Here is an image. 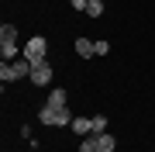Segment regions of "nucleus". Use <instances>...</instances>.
I'll list each match as a JSON object with an SVG mask.
<instances>
[{
  "label": "nucleus",
  "instance_id": "nucleus-1",
  "mask_svg": "<svg viewBox=\"0 0 155 152\" xmlns=\"http://www.w3.org/2000/svg\"><path fill=\"white\" fill-rule=\"evenodd\" d=\"M24 76H31V62L24 56L14 59V62H0V79H4V86L14 83V79H24Z\"/></svg>",
  "mask_w": 155,
  "mask_h": 152
},
{
  "label": "nucleus",
  "instance_id": "nucleus-15",
  "mask_svg": "<svg viewBox=\"0 0 155 152\" xmlns=\"http://www.w3.org/2000/svg\"><path fill=\"white\" fill-rule=\"evenodd\" d=\"M104 4H107V0H104Z\"/></svg>",
  "mask_w": 155,
  "mask_h": 152
},
{
  "label": "nucleus",
  "instance_id": "nucleus-12",
  "mask_svg": "<svg viewBox=\"0 0 155 152\" xmlns=\"http://www.w3.org/2000/svg\"><path fill=\"white\" fill-rule=\"evenodd\" d=\"M104 14V0H90L86 4V17H100Z\"/></svg>",
  "mask_w": 155,
  "mask_h": 152
},
{
  "label": "nucleus",
  "instance_id": "nucleus-9",
  "mask_svg": "<svg viewBox=\"0 0 155 152\" xmlns=\"http://www.w3.org/2000/svg\"><path fill=\"white\" fill-rule=\"evenodd\" d=\"M100 138V152H114L117 149V138L110 135V131H104V135H97Z\"/></svg>",
  "mask_w": 155,
  "mask_h": 152
},
{
  "label": "nucleus",
  "instance_id": "nucleus-5",
  "mask_svg": "<svg viewBox=\"0 0 155 152\" xmlns=\"http://www.w3.org/2000/svg\"><path fill=\"white\" fill-rule=\"evenodd\" d=\"M72 49H76V56H79V59L97 56V49H93V42H90V38H76V45H72Z\"/></svg>",
  "mask_w": 155,
  "mask_h": 152
},
{
  "label": "nucleus",
  "instance_id": "nucleus-7",
  "mask_svg": "<svg viewBox=\"0 0 155 152\" xmlns=\"http://www.w3.org/2000/svg\"><path fill=\"white\" fill-rule=\"evenodd\" d=\"M55 111H59V107L41 104V107H38V121H41V124H55Z\"/></svg>",
  "mask_w": 155,
  "mask_h": 152
},
{
  "label": "nucleus",
  "instance_id": "nucleus-14",
  "mask_svg": "<svg viewBox=\"0 0 155 152\" xmlns=\"http://www.w3.org/2000/svg\"><path fill=\"white\" fill-rule=\"evenodd\" d=\"M86 4H90V0H69L72 11H83V14H86Z\"/></svg>",
  "mask_w": 155,
  "mask_h": 152
},
{
  "label": "nucleus",
  "instance_id": "nucleus-13",
  "mask_svg": "<svg viewBox=\"0 0 155 152\" xmlns=\"http://www.w3.org/2000/svg\"><path fill=\"white\" fill-rule=\"evenodd\" d=\"M93 49H97V56H107V52H110V42L97 38V42H93Z\"/></svg>",
  "mask_w": 155,
  "mask_h": 152
},
{
  "label": "nucleus",
  "instance_id": "nucleus-4",
  "mask_svg": "<svg viewBox=\"0 0 155 152\" xmlns=\"http://www.w3.org/2000/svg\"><path fill=\"white\" fill-rule=\"evenodd\" d=\"M72 131H76V135H90V131H93V118H72V124H69Z\"/></svg>",
  "mask_w": 155,
  "mask_h": 152
},
{
  "label": "nucleus",
  "instance_id": "nucleus-3",
  "mask_svg": "<svg viewBox=\"0 0 155 152\" xmlns=\"http://www.w3.org/2000/svg\"><path fill=\"white\" fill-rule=\"evenodd\" d=\"M28 79H31L35 86H48V83H52V62H48V59H45V62H35Z\"/></svg>",
  "mask_w": 155,
  "mask_h": 152
},
{
  "label": "nucleus",
  "instance_id": "nucleus-8",
  "mask_svg": "<svg viewBox=\"0 0 155 152\" xmlns=\"http://www.w3.org/2000/svg\"><path fill=\"white\" fill-rule=\"evenodd\" d=\"M66 100H69V97H66V90H62V86H55V90L48 93V100H45V104H52V107H69Z\"/></svg>",
  "mask_w": 155,
  "mask_h": 152
},
{
  "label": "nucleus",
  "instance_id": "nucleus-2",
  "mask_svg": "<svg viewBox=\"0 0 155 152\" xmlns=\"http://www.w3.org/2000/svg\"><path fill=\"white\" fill-rule=\"evenodd\" d=\"M21 56L28 59L31 66H35V62H45V59H48V38H45V35H35V38H28V45L21 49Z\"/></svg>",
  "mask_w": 155,
  "mask_h": 152
},
{
  "label": "nucleus",
  "instance_id": "nucleus-11",
  "mask_svg": "<svg viewBox=\"0 0 155 152\" xmlns=\"http://www.w3.org/2000/svg\"><path fill=\"white\" fill-rule=\"evenodd\" d=\"M107 131V118L104 114H93V131H90V135H104Z\"/></svg>",
  "mask_w": 155,
  "mask_h": 152
},
{
  "label": "nucleus",
  "instance_id": "nucleus-10",
  "mask_svg": "<svg viewBox=\"0 0 155 152\" xmlns=\"http://www.w3.org/2000/svg\"><path fill=\"white\" fill-rule=\"evenodd\" d=\"M79 152H100V138L97 135H86L83 142H79Z\"/></svg>",
  "mask_w": 155,
  "mask_h": 152
},
{
  "label": "nucleus",
  "instance_id": "nucleus-6",
  "mask_svg": "<svg viewBox=\"0 0 155 152\" xmlns=\"http://www.w3.org/2000/svg\"><path fill=\"white\" fill-rule=\"evenodd\" d=\"M0 45H17V28L14 24H0Z\"/></svg>",
  "mask_w": 155,
  "mask_h": 152
}]
</instances>
